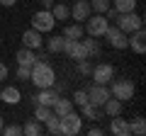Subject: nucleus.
I'll return each instance as SVG.
<instances>
[{
	"label": "nucleus",
	"instance_id": "1",
	"mask_svg": "<svg viewBox=\"0 0 146 136\" xmlns=\"http://www.w3.org/2000/svg\"><path fill=\"white\" fill-rule=\"evenodd\" d=\"M29 83H34V88H54V83H56L54 66L46 61H36L29 71Z\"/></svg>",
	"mask_w": 146,
	"mask_h": 136
},
{
	"label": "nucleus",
	"instance_id": "2",
	"mask_svg": "<svg viewBox=\"0 0 146 136\" xmlns=\"http://www.w3.org/2000/svg\"><path fill=\"white\" fill-rule=\"evenodd\" d=\"M110 83H112V90H110V95H112V97H117L122 102V105H124L127 100H131L134 97V92H136V88H134V83H131L129 78H112L110 80Z\"/></svg>",
	"mask_w": 146,
	"mask_h": 136
},
{
	"label": "nucleus",
	"instance_id": "3",
	"mask_svg": "<svg viewBox=\"0 0 146 136\" xmlns=\"http://www.w3.org/2000/svg\"><path fill=\"white\" fill-rule=\"evenodd\" d=\"M107 27H110V20L105 15H98V12H90V17L85 20V24H83V29H85V34L88 37H95V39H100L107 32Z\"/></svg>",
	"mask_w": 146,
	"mask_h": 136
},
{
	"label": "nucleus",
	"instance_id": "4",
	"mask_svg": "<svg viewBox=\"0 0 146 136\" xmlns=\"http://www.w3.org/2000/svg\"><path fill=\"white\" fill-rule=\"evenodd\" d=\"M115 22H117V27H119L124 34H131V32H136V29L144 27V17L136 15L134 10H131V12H117Z\"/></svg>",
	"mask_w": 146,
	"mask_h": 136
},
{
	"label": "nucleus",
	"instance_id": "5",
	"mask_svg": "<svg viewBox=\"0 0 146 136\" xmlns=\"http://www.w3.org/2000/svg\"><path fill=\"white\" fill-rule=\"evenodd\" d=\"M58 126H61L63 136H76V134H80V129H83V117L76 114V112L71 110L63 117H58Z\"/></svg>",
	"mask_w": 146,
	"mask_h": 136
},
{
	"label": "nucleus",
	"instance_id": "6",
	"mask_svg": "<svg viewBox=\"0 0 146 136\" xmlns=\"http://www.w3.org/2000/svg\"><path fill=\"white\" fill-rule=\"evenodd\" d=\"M102 37H105V42H107L112 49H117V51H122V49H129V34H124V32H122L117 24H115V27L110 24L107 32H105Z\"/></svg>",
	"mask_w": 146,
	"mask_h": 136
},
{
	"label": "nucleus",
	"instance_id": "7",
	"mask_svg": "<svg viewBox=\"0 0 146 136\" xmlns=\"http://www.w3.org/2000/svg\"><path fill=\"white\" fill-rule=\"evenodd\" d=\"M61 51L66 53L71 61H85V58H90L88 56V49H85V44H83V39H66Z\"/></svg>",
	"mask_w": 146,
	"mask_h": 136
},
{
	"label": "nucleus",
	"instance_id": "8",
	"mask_svg": "<svg viewBox=\"0 0 146 136\" xmlns=\"http://www.w3.org/2000/svg\"><path fill=\"white\" fill-rule=\"evenodd\" d=\"M54 24H56V20H54L51 10H36L34 15H32V29L36 32H54Z\"/></svg>",
	"mask_w": 146,
	"mask_h": 136
},
{
	"label": "nucleus",
	"instance_id": "9",
	"mask_svg": "<svg viewBox=\"0 0 146 136\" xmlns=\"http://www.w3.org/2000/svg\"><path fill=\"white\" fill-rule=\"evenodd\" d=\"M90 78L98 85H107L110 80L115 78V66H112V63H98V66L90 71Z\"/></svg>",
	"mask_w": 146,
	"mask_h": 136
},
{
	"label": "nucleus",
	"instance_id": "10",
	"mask_svg": "<svg viewBox=\"0 0 146 136\" xmlns=\"http://www.w3.org/2000/svg\"><path fill=\"white\" fill-rule=\"evenodd\" d=\"M85 92H88V102H90L93 107H102L105 102L112 97L110 90H107V85H98V83H95L90 90H85Z\"/></svg>",
	"mask_w": 146,
	"mask_h": 136
},
{
	"label": "nucleus",
	"instance_id": "11",
	"mask_svg": "<svg viewBox=\"0 0 146 136\" xmlns=\"http://www.w3.org/2000/svg\"><path fill=\"white\" fill-rule=\"evenodd\" d=\"M22 46L32 49V51H39V49L44 46V39H42V32L36 29H27L25 34H22Z\"/></svg>",
	"mask_w": 146,
	"mask_h": 136
},
{
	"label": "nucleus",
	"instance_id": "12",
	"mask_svg": "<svg viewBox=\"0 0 146 136\" xmlns=\"http://www.w3.org/2000/svg\"><path fill=\"white\" fill-rule=\"evenodd\" d=\"M90 3L88 0H73V7H71V17L76 22H85L90 17Z\"/></svg>",
	"mask_w": 146,
	"mask_h": 136
},
{
	"label": "nucleus",
	"instance_id": "13",
	"mask_svg": "<svg viewBox=\"0 0 146 136\" xmlns=\"http://www.w3.org/2000/svg\"><path fill=\"white\" fill-rule=\"evenodd\" d=\"M58 90L56 88H39V92H36V105H46V107H54V102L58 100Z\"/></svg>",
	"mask_w": 146,
	"mask_h": 136
},
{
	"label": "nucleus",
	"instance_id": "14",
	"mask_svg": "<svg viewBox=\"0 0 146 136\" xmlns=\"http://www.w3.org/2000/svg\"><path fill=\"white\" fill-rule=\"evenodd\" d=\"M129 46H131L134 53H144L146 51V32H144V27L129 34Z\"/></svg>",
	"mask_w": 146,
	"mask_h": 136
},
{
	"label": "nucleus",
	"instance_id": "15",
	"mask_svg": "<svg viewBox=\"0 0 146 136\" xmlns=\"http://www.w3.org/2000/svg\"><path fill=\"white\" fill-rule=\"evenodd\" d=\"M20 100H22V92L15 85H5L0 90V102H5V105H20Z\"/></svg>",
	"mask_w": 146,
	"mask_h": 136
},
{
	"label": "nucleus",
	"instance_id": "16",
	"mask_svg": "<svg viewBox=\"0 0 146 136\" xmlns=\"http://www.w3.org/2000/svg\"><path fill=\"white\" fill-rule=\"evenodd\" d=\"M110 134H115V136H129V121L119 119V114H117V117H110Z\"/></svg>",
	"mask_w": 146,
	"mask_h": 136
},
{
	"label": "nucleus",
	"instance_id": "17",
	"mask_svg": "<svg viewBox=\"0 0 146 136\" xmlns=\"http://www.w3.org/2000/svg\"><path fill=\"white\" fill-rule=\"evenodd\" d=\"M15 58H17V66H34L36 63V51H32V49H27V46H22L20 51L15 53Z\"/></svg>",
	"mask_w": 146,
	"mask_h": 136
},
{
	"label": "nucleus",
	"instance_id": "18",
	"mask_svg": "<svg viewBox=\"0 0 146 136\" xmlns=\"http://www.w3.org/2000/svg\"><path fill=\"white\" fill-rule=\"evenodd\" d=\"M63 42H66V37H63V34H54V37L44 39V46H46V51L54 56V53H61V49H63Z\"/></svg>",
	"mask_w": 146,
	"mask_h": 136
},
{
	"label": "nucleus",
	"instance_id": "19",
	"mask_svg": "<svg viewBox=\"0 0 146 136\" xmlns=\"http://www.w3.org/2000/svg\"><path fill=\"white\" fill-rule=\"evenodd\" d=\"M51 15H54L56 22H66V20H71V7H68L66 3H58V5L51 7Z\"/></svg>",
	"mask_w": 146,
	"mask_h": 136
},
{
	"label": "nucleus",
	"instance_id": "20",
	"mask_svg": "<svg viewBox=\"0 0 146 136\" xmlns=\"http://www.w3.org/2000/svg\"><path fill=\"white\" fill-rule=\"evenodd\" d=\"M51 110H54V114H56V117H63L66 112H71V110H73V102L58 95V100L54 102V107H51Z\"/></svg>",
	"mask_w": 146,
	"mask_h": 136
},
{
	"label": "nucleus",
	"instance_id": "21",
	"mask_svg": "<svg viewBox=\"0 0 146 136\" xmlns=\"http://www.w3.org/2000/svg\"><path fill=\"white\" fill-rule=\"evenodd\" d=\"M85 29L83 24H78V22H73V24H66V29H63V37L66 39H83Z\"/></svg>",
	"mask_w": 146,
	"mask_h": 136
},
{
	"label": "nucleus",
	"instance_id": "22",
	"mask_svg": "<svg viewBox=\"0 0 146 136\" xmlns=\"http://www.w3.org/2000/svg\"><path fill=\"white\" fill-rule=\"evenodd\" d=\"M102 107H105V112H107V117H117V114H122V102H119L117 97H110Z\"/></svg>",
	"mask_w": 146,
	"mask_h": 136
},
{
	"label": "nucleus",
	"instance_id": "23",
	"mask_svg": "<svg viewBox=\"0 0 146 136\" xmlns=\"http://www.w3.org/2000/svg\"><path fill=\"white\" fill-rule=\"evenodd\" d=\"M42 131H44V129L39 126V121H36V119H29L25 126H22V134H25V136H39Z\"/></svg>",
	"mask_w": 146,
	"mask_h": 136
},
{
	"label": "nucleus",
	"instance_id": "24",
	"mask_svg": "<svg viewBox=\"0 0 146 136\" xmlns=\"http://www.w3.org/2000/svg\"><path fill=\"white\" fill-rule=\"evenodd\" d=\"M112 7L117 12H131L136 7V0H112Z\"/></svg>",
	"mask_w": 146,
	"mask_h": 136
},
{
	"label": "nucleus",
	"instance_id": "25",
	"mask_svg": "<svg viewBox=\"0 0 146 136\" xmlns=\"http://www.w3.org/2000/svg\"><path fill=\"white\" fill-rule=\"evenodd\" d=\"M129 134H136V136H144V134H146V121H144V117H136V119L129 124Z\"/></svg>",
	"mask_w": 146,
	"mask_h": 136
},
{
	"label": "nucleus",
	"instance_id": "26",
	"mask_svg": "<svg viewBox=\"0 0 146 136\" xmlns=\"http://www.w3.org/2000/svg\"><path fill=\"white\" fill-rule=\"evenodd\" d=\"M88 3H90V10L98 12V15H105L107 7L112 5V0H88Z\"/></svg>",
	"mask_w": 146,
	"mask_h": 136
},
{
	"label": "nucleus",
	"instance_id": "27",
	"mask_svg": "<svg viewBox=\"0 0 146 136\" xmlns=\"http://www.w3.org/2000/svg\"><path fill=\"white\" fill-rule=\"evenodd\" d=\"M51 114H54V110L46 107V105H36V110H34V119L36 121H46Z\"/></svg>",
	"mask_w": 146,
	"mask_h": 136
},
{
	"label": "nucleus",
	"instance_id": "28",
	"mask_svg": "<svg viewBox=\"0 0 146 136\" xmlns=\"http://www.w3.org/2000/svg\"><path fill=\"white\" fill-rule=\"evenodd\" d=\"M80 117H85V119H90V121H95V119H98V107H93V105H90V102H85V105L83 107H80Z\"/></svg>",
	"mask_w": 146,
	"mask_h": 136
},
{
	"label": "nucleus",
	"instance_id": "29",
	"mask_svg": "<svg viewBox=\"0 0 146 136\" xmlns=\"http://www.w3.org/2000/svg\"><path fill=\"white\" fill-rule=\"evenodd\" d=\"M83 44H85V49H88V56H98V53H100V42L95 37L83 39Z\"/></svg>",
	"mask_w": 146,
	"mask_h": 136
},
{
	"label": "nucleus",
	"instance_id": "30",
	"mask_svg": "<svg viewBox=\"0 0 146 136\" xmlns=\"http://www.w3.org/2000/svg\"><path fill=\"white\" fill-rule=\"evenodd\" d=\"M44 124H46V131H49V134H61V126H58V117H56V114H51Z\"/></svg>",
	"mask_w": 146,
	"mask_h": 136
},
{
	"label": "nucleus",
	"instance_id": "31",
	"mask_svg": "<svg viewBox=\"0 0 146 136\" xmlns=\"http://www.w3.org/2000/svg\"><path fill=\"white\" fill-rule=\"evenodd\" d=\"M71 102H73V105H78V107H83L85 102H88V92H85V90H76L73 97H71Z\"/></svg>",
	"mask_w": 146,
	"mask_h": 136
},
{
	"label": "nucleus",
	"instance_id": "32",
	"mask_svg": "<svg viewBox=\"0 0 146 136\" xmlns=\"http://www.w3.org/2000/svg\"><path fill=\"white\" fill-rule=\"evenodd\" d=\"M0 134H5V136H20L22 134V126L20 124H7V126H3Z\"/></svg>",
	"mask_w": 146,
	"mask_h": 136
},
{
	"label": "nucleus",
	"instance_id": "33",
	"mask_svg": "<svg viewBox=\"0 0 146 136\" xmlns=\"http://www.w3.org/2000/svg\"><path fill=\"white\" fill-rule=\"evenodd\" d=\"M78 63V73L80 75H90V71H93V66H90V61L85 58V61H76Z\"/></svg>",
	"mask_w": 146,
	"mask_h": 136
},
{
	"label": "nucleus",
	"instance_id": "34",
	"mask_svg": "<svg viewBox=\"0 0 146 136\" xmlns=\"http://www.w3.org/2000/svg\"><path fill=\"white\" fill-rule=\"evenodd\" d=\"M29 66H17V80H29Z\"/></svg>",
	"mask_w": 146,
	"mask_h": 136
},
{
	"label": "nucleus",
	"instance_id": "35",
	"mask_svg": "<svg viewBox=\"0 0 146 136\" xmlns=\"http://www.w3.org/2000/svg\"><path fill=\"white\" fill-rule=\"evenodd\" d=\"M7 73H10V71H7V66L0 61V83H3V80H7Z\"/></svg>",
	"mask_w": 146,
	"mask_h": 136
},
{
	"label": "nucleus",
	"instance_id": "36",
	"mask_svg": "<svg viewBox=\"0 0 146 136\" xmlns=\"http://www.w3.org/2000/svg\"><path fill=\"white\" fill-rule=\"evenodd\" d=\"M88 134H90V136H102L105 131L100 129V126H90V131H88Z\"/></svg>",
	"mask_w": 146,
	"mask_h": 136
},
{
	"label": "nucleus",
	"instance_id": "37",
	"mask_svg": "<svg viewBox=\"0 0 146 136\" xmlns=\"http://www.w3.org/2000/svg\"><path fill=\"white\" fill-rule=\"evenodd\" d=\"M42 7H44V10H51V7H54V0H42Z\"/></svg>",
	"mask_w": 146,
	"mask_h": 136
},
{
	"label": "nucleus",
	"instance_id": "38",
	"mask_svg": "<svg viewBox=\"0 0 146 136\" xmlns=\"http://www.w3.org/2000/svg\"><path fill=\"white\" fill-rule=\"evenodd\" d=\"M15 3H17V0H0V5H3V7H12Z\"/></svg>",
	"mask_w": 146,
	"mask_h": 136
},
{
	"label": "nucleus",
	"instance_id": "39",
	"mask_svg": "<svg viewBox=\"0 0 146 136\" xmlns=\"http://www.w3.org/2000/svg\"><path fill=\"white\" fill-rule=\"evenodd\" d=\"M3 126H5V121H3V117H0V131H3Z\"/></svg>",
	"mask_w": 146,
	"mask_h": 136
}]
</instances>
